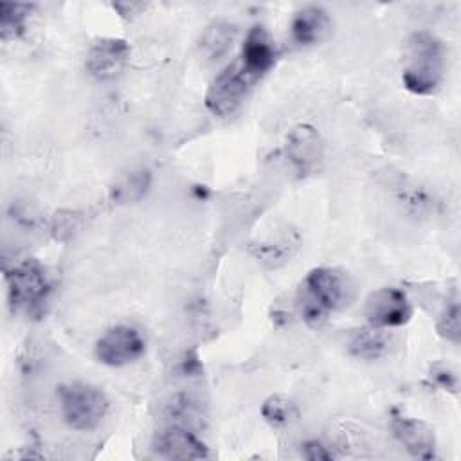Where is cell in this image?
<instances>
[{
	"instance_id": "cell-1",
	"label": "cell",
	"mask_w": 461,
	"mask_h": 461,
	"mask_svg": "<svg viewBox=\"0 0 461 461\" xmlns=\"http://www.w3.org/2000/svg\"><path fill=\"white\" fill-rule=\"evenodd\" d=\"M349 294L351 283L342 270L331 267L313 268L297 288L299 315L308 326L317 328L349 301Z\"/></svg>"
},
{
	"instance_id": "cell-2",
	"label": "cell",
	"mask_w": 461,
	"mask_h": 461,
	"mask_svg": "<svg viewBox=\"0 0 461 461\" xmlns=\"http://www.w3.org/2000/svg\"><path fill=\"white\" fill-rule=\"evenodd\" d=\"M443 74L445 47L441 40L429 31L411 34L402 70L403 86L416 95H430L441 86Z\"/></svg>"
},
{
	"instance_id": "cell-3",
	"label": "cell",
	"mask_w": 461,
	"mask_h": 461,
	"mask_svg": "<svg viewBox=\"0 0 461 461\" xmlns=\"http://www.w3.org/2000/svg\"><path fill=\"white\" fill-rule=\"evenodd\" d=\"M59 409L65 423L74 430H94L108 412L106 394L90 384L70 382L58 387Z\"/></svg>"
},
{
	"instance_id": "cell-4",
	"label": "cell",
	"mask_w": 461,
	"mask_h": 461,
	"mask_svg": "<svg viewBox=\"0 0 461 461\" xmlns=\"http://www.w3.org/2000/svg\"><path fill=\"white\" fill-rule=\"evenodd\" d=\"M7 299L13 312L29 315L38 313L50 292V281L45 268L36 259H23L5 274Z\"/></svg>"
},
{
	"instance_id": "cell-5",
	"label": "cell",
	"mask_w": 461,
	"mask_h": 461,
	"mask_svg": "<svg viewBox=\"0 0 461 461\" xmlns=\"http://www.w3.org/2000/svg\"><path fill=\"white\" fill-rule=\"evenodd\" d=\"M254 81L243 72L240 63L227 65L209 85L205 94V106L218 117L232 115L245 101Z\"/></svg>"
},
{
	"instance_id": "cell-6",
	"label": "cell",
	"mask_w": 461,
	"mask_h": 461,
	"mask_svg": "<svg viewBox=\"0 0 461 461\" xmlns=\"http://www.w3.org/2000/svg\"><path fill=\"white\" fill-rule=\"evenodd\" d=\"M146 351V340L140 331L128 324H117L104 331L95 342V358L110 367H121L135 362Z\"/></svg>"
},
{
	"instance_id": "cell-7",
	"label": "cell",
	"mask_w": 461,
	"mask_h": 461,
	"mask_svg": "<svg viewBox=\"0 0 461 461\" xmlns=\"http://www.w3.org/2000/svg\"><path fill=\"white\" fill-rule=\"evenodd\" d=\"M285 153L299 176L315 175L324 162L322 137L312 124H297L286 135Z\"/></svg>"
},
{
	"instance_id": "cell-8",
	"label": "cell",
	"mask_w": 461,
	"mask_h": 461,
	"mask_svg": "<svg viewBox=\"0 0 461 461\" xmlns=\"http://www.w3.org/2000/svg\"><path fill=\"white\" fill-rule=\"evenodd\" d=\"M369 326L375 328H400L412 317V306L403 290L396 286H384L369 294L364 306Z\"/></svg>"
},
{
	"instance_id": "cell-9",
	"label": "cell",
	"mask_w": 461,
	"mask_h": 461,
	"mask_svg": "<svg viewBox=\"0 0 461 461\" xmlns=\"http://www.w3.org/2000/svg\"><path fill=\"white\" fill-rule=\"evenodd\" d=\"M130 59V45L122 38H103L97 40L86 52L85 68L99 79L108 81L117 77Z\"/></svg>"
},
{
	"instance_id": "cell-10",
	"label": "cell",
	"mask_w": 461,
	"mask_h": 461,
	"mask_svg": "<svg viewBox=\"0 0 461 461\" xmlns=\"http://www.w3.org/2000/svg\"><path fill=\"white\" fill-rule=\"evenodd\" d=\"M155 452L167 459H205V443L184 423H169L157 434Z\"/></svg>"
},
{
	"instance_id": "cell-11",
	"label": "cell",
	"mask_w": 461,
	"mask_h": 461,
	"mask_svg": "<svg viewBox=\"0 0 461 461\" xmlns=\"http://www.w3.org/2000/svg\"><path fill=\"white\" fill-rule=\"evenodd\" d=\"M276 56V47L268 31L263 25L250 27L241 47L240 67L243 72L256 83L274 67Z\"/></svg>"
},
{
	"instance_id": "cell-12",
	"label": "cell",
	"mask_w": 461,
	"mask_h": 461,
	"mask_svg": "<svg viewBox=\"0 0 461 461\" xmlns=\"http://www.w3.org/2000/svg\"><path fill=\"white\" fill-rule=\"evenodd\" d=\"M394 438L405 447V450L418 459H434L436 457V436L430 425L421 420L394 414L391 421Z\"/></svg>"
},
{
	"instance_id": "cell-13",
	"label": "cell",
	"mask_w": 461,
	"mask_h": 461,
	"mask_svg": "<svg viewBox=\"0 0 461 461\" xmlns=\"http://www.w3.org/2000/svg\"><path fill=\"white\" fill-rule=\"evenodd\" d=\"M331 32L330 14L319 5H306L299 9L290 23L292 40L301 47L317 45Z\"/></svg>"
},
{
	"instance_id": "cell-14",
	"label": "cell",
	"mask_w": 461,
	"mask_h": 461,
	"mask_svg": "<svg viewBox=\"0 0 461 461\" xmlns=\"http://www.w3.org/2000/svg\"><path fill=\"white\" fill-rule=\"evenodd\" d=\"M236 25L230 23L229 20L218 18L212 20L202 32L198 40V54L203 61L214 63L221 59L232 47L236 40Z\"/></svg>"
},
{
	"instance_id": "cell-15",
	"label": "cell",
	"mask_w": 461,
	"mask_h": 461,
	"mask_svg": "<svg viewBox=\"0 0 461 461\" xmlns=\"http://www.w3.org/2000/svg\"><path fill=\"white\" fill-rule=\"evenodd\" d=\"M151 185V171L146 167H133L121 176L110 187V198L113 203H135L139 202Z\"/></svg>"
},
{
	"instance_id": "cell-16",
	"label": "cell",
	"mask_w": 461,
	"mask_h": 461,
	"mask_svg": "<svg viewBox=\"0 0 461 461\" xmlns=\"http://www.w3.org/2000/svg\"><path fill=\"white\" fill-rule=\"evenodd\" d=\"M393 344V337L384 328H364L357 331L349 340L351 355L366 360H375L384 357Z\"/></svg>"
},
{
	"instance_id": "cell-17",
	"label": "cell",
	"mask_w": 461,
	"mask_h": 461,
	"mask_svg": "<svg viewBox=\"0 0 461 461\" xmlns=\"http://www.w3.org/2000/svg\"><path fill=\"white\" fill-rule=\"evenodd\" d=\"M32 4L2 2L0 4V36L4 41L16 40L25 32L27 20L32 13Z\"/></svg>"
},
{
	"instance_id": "cell-18",
	"label": "cell",
	"mask_w": 461,
	"mask_h": 461,
	"mask_svg": "<svg viewBox=\"0 0 461 461\" xmlns=\"http://www.w3.org/2000/svg\"><path fill=\"white\" fill-rule=\"evenodd\" d=\"M261 416L272 427H285L297 418V407L288 398L281 394H272L263 402Z\"/></svg>"
},
{
	"instance_id": "cell-19",
	"label": "cell",
	"mask_w": 461,
	"mask_h": 461,
	"mask_svg": "<svg viewBox=\"0 0 461 461\" xmlns=\"http://www.w3.org/2000/svg\"><path fill=\"white\" fill-rule=\"evenodd\" d=\"M295 247H297V243L292 241L290 236H288V238H283V240H279L276 243L258 245L254 254H256V258H259V261L267 263L268 267H277V265L285 263L292 256Z\"/></svg>"
},
{
	"instance_id": "cell-20",
	"label": "cell",
	"mask_w": 461,
	"mask_h": 461,
	"mask_svg": "<svg viewBox=\"0 0 461 461\" xmlns=\"http://www.w3.org/2000/svg\"><path fill=\"white\" fill-rule=\"evenodd\" d=\"M436 330L438 333L457 344L459 342V303H457V297H454L452 301L447 303V306L443 308L438 322H436Z\"/></svg>"
},
{
	"instance_id": "cell-21",
	"label": "cell",
	"mask_w": 461,
	"mask_h": 461,
	"mask_svg": "<svg viewBox=\"0 0 461 461\" xmlns=\"http://www.w3.org/2000/svg\"><path fill=\"white\" fill-rule=\"evenodd\" d=\"M430 378L439 385L443 387L445 391H450V393H457V387H459V382H457V375L452 367L445 366V364H436L432 367V373H430Z\"/></svg>"
},
{
	"instance_id": "cell-22",
	"label": "cell",
	"mask_w": 461,
	"mask_h": 461,
	"mask_svg": "<svg viewBox=\"0 0 461 461\" xmlns=\"http://www.w3.org/2000/svg\"><path fill=\"white\" fill-rule=\"evenodd\" d=\"M303 456L310 461H331L333 459V452L321 441L317 439H310L303 445Z\"/></svg>"
}]
</instances>
